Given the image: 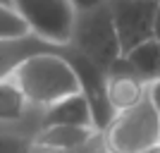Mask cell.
I'll return each instance as SVG.
<instances>
[{
    "mask_svg": "<svg viewBox=\"0 0 160 153\" xmlns=\"http://www.w3.org/2000/svg\"><path fill=\"white\" fill-rule=\"evenodd\" d=\"M98 134L96 127H43L33 134L31 144L53 151H74Z\"/></svg>",
    "mask_w": 160,
    "mask_h": 153,
    "instance_id": "9",
    "label": "cell"
},
{
    "mask_svg": "<svg viewBox=\"0 0 160 153\" xmlns=\"http://www.w3.org/2000/svg\"><path fill=\"white\" fill-rule=\"evenodd\" d=\"M65 58L74 67L81 93L88 100V108H91V115H93V127L98 132H105L112 125L115 115H117L115 108L110 105V98H108V72L103 67H98L96 62H91L86 55L77 53L72 48H67Z\"/></svg>",
    "mask_w": 160,
    "mask_h": 153,
    "instance_id": "6",
    "label": "cell"
},
{
    "mask_svg": "<svg viewBox=\"0 0 160 153\" xmlns=\"http://www.w3.org/2000/svg\"><path fill=\"white\" fill-rule=\"evenodd\" d=\"M108 98L115 113L132 110L148 98V84L141 77H136L124 55L108 69Z\"/></svg>",
    "mask_w": 160,
    "mask_h": 153,
    "instance_id": "7",
    "label": "cell"
},
{
    "mask_svg": "<svg viewBox=\"0 0 160 153\" xmlns=\"http://www.w3.org/2000/svg\"><path fill=\"white\" fill-rule=\"evenodd\" d=\"M158 3L160 0H108L124 55L136 46L155 38Z\"/></svg>",
    "mask_w": 160,
    "mask_h": 153,
    "instance_id": "5",
    "label": "cell"
},
{
    "mask_svg": "<svg viewBox=\"0 0 160 153\" xmlns=\"http://www.w3.org/2000/svg\"><path fill=\"white\" fill-rule=\"evenodd\" d=\"M158 77H160V72H158Z\"/></svg>",
    "mask_w": 160,
    "mask_h": 153,
    "instance_id": "20",
    "label": "cell"
},
{
    "mask_svg": "<svg viewBox=\"0 0 160 153\" xmlns=\"http://www.w3.org/2000/svg\"><path fill=\"white\" fill-rule=\"evenodd\" d=\"M155 38L160 41V3H158V17H155Z\"/></svg>",
    "mask_w": 160,
    "mask_h": 153,
    "instance_id": "17",
    "label": "cell"
},
{
    "mask_svg": "<svg viewBox=\"0 0 160 153\" xmlns=\"http://www.w3.org/2000/svg\"><path fill=\"white\" fill-rule=\"evenodd\" d=\"M93 127V115L84 93H74L43 110L41 127Z\"/></svg>",
    "mask_w": 160,
    "mask_h": 153,
    "instance_id": "8",
    "label": "cell"
},
{
    "mask_svg": "<svg viewBox=\"0 0 160 153\" xmlns=\"http://www.w3.org/2000/svg\"><path fill=\"white\" fill-rule=\"evenodd\" d=\"M12 7L43 43L53 48L72 46L77 24V7L72 0H14Z\"/></svg>",
    "mask_w": 160,
    "mask_h": 153,
    "instance_id": "3",
    "label": "cell"
},
{
    "mask_svg": "<svg viewBox=\"0 0 160 153\" xmlns=\"http://www.w3.org/2000/svg\"><path fill=\"white\" fill-rule=\"evenodd\" d=\"M103 134L110 153H146L160 146V115L146 98L141 105L117 113Z\"/></svg>",
    "mask_w": 160,
    "mask_h": 153,
    "instance_id": "4",
    "label": "cell"
},
{
    "mask_svg": "<svg viewBox=\"0 0 160 153\" xmlns=\"http://www.w3.org/2000/svg\"><path fill=\"white\" fill-rule=\"evenodd\" d=\"M12 79L19 84L31 108H41V110L50 108L67 96L81 93L74 67L69 65L65 53H55V50L27 58L12 72Z\"/></svg>",
    "mask_w": 160,
    "mask_h": 153,
    "instance_id": "1",
    "label": "cell"
},
{
    "mask_svg": "<svg viewBox=\"0 0 160 153\" xmlns=\"http://www.w3.org/2000/svg\"><path fill=\"white\" fill-rule=\"evenodd\" d=\"M69 48L86 55L88 60L103 67L105 72L124 55L108 3L77 12V24H74V36Z\"/></svg>",
    "mask_w": 160,
    "mask_h": 153,
    "instance_id": "2",
    "label": "cell"
},
{
    "mask_svg": "<svg viewBox=\"0 0 160 153\" xmlns=\"http://www.w3.org/2000/svg\"><path fill=\"white\" fill-rule=\"evenodd\" d=\"M148 100H151V105H153L155 110H158V115H160V77L148 84Z\"/></svg>",
    "mask_w": 160,
    "mask_h": 153,
    "instance_id": "15",
    "label": "cell"
},
{
    "mask_svg": "<svg viewBox=\"0 0 160 153\" xmlns=\"http://www.w3.org/2000/svg\"><path fill=\"white\" fill-rule=\"evenodd\" d=\"M33 36L29 24L12 5H0V41H22Z\"/></svg>",
    "mask_w": 160,
    "mask_h": 153,
    "instance_id": "13",
    "label": "cell"
},
{
    "mask_svg": "<svg viewBox=\"0 0 160 153\" xmlns=\"http://www.w3.org/2000/svg\"><path fill=\"white\" fill-rule=\"evenodd\" d=\"M46 50H53V46L43 43L36 36H29L22 41H0V79L12 77V72L27 58L36 53H46Z\"/></svg>",
    "mask_w": 160,
    "mask_h": 153,
    "instance_id": "10",
    "label": "cell"
},
{
    "mask_svg": "<svg viewBox=\"0 0 160 153\" xmlns=\"http://www.w3.org/2000/svg\"><path fill=\"white\" fill-rule=\"evenodd\" d=\"M14 0H0V5H12Z\"/></svg>",
    "mask_w": 160,
    "mask_h": 153,
    "instance_id": "18",
    "label": "cell"
},
{
    "mask_svg": "<svg viewBox=\"0 0 160 153\" xmlns=\"http://www.w3.org/2000/svg\"><path fill=\"white\" fill-rule=\"evenodd\" d=\"M124 58L132 65V69L136 72V77H141L146 84L158 79V72H160V41L158 38H151L146 43L136 46Z\"/></svg>",
    "mask_w": 160,
    "mask_h": 153,
    "instance_id": "12",
    "label": "cell"
},
{
    "mask_svg": "<svg viewBox=\"0 0 160 153\" xmlns=\"http://www.w3.org/2000/svg\"><path fill=\"white\" fill-rule=\"evenodd\" d=\"M146 153H160V146H155V148H151V151H146Z\"/></svg>",
    "mask_w": 160,
    "mask_h": 153,
    "instance_id": "19",
    "label": "cell"
},
{
    "mask_svg": "<svg viewBox=\"0 0 160 153\" xmlns=\"http://www.w3.org/2000/svg\"><path fill=\"white\" fill-rule=\"evenodd\" d=\"M74 7H77V12H81V10H91V7H98L103 5V3H108V0H72Z\"/></svg>",
    "mask_w": 160,
    "mask_h": 153,
    "instance_id": "16",
    "label": "cell"
},
{
    "mask_svg": "<svg viewBox=\"0 0 160 153\" xmlns=\"http://www.w3.org/2000/svg\"><path fill=\"white\" fill-rule=\"evenodd\" d=\"M0 153H31V139L2 132L0 134Z\"/></svg>",
    "mask_w": 160,
    "mask_h": 153,
    "instance_id": "14",
    "label": "cell"
},
{
    "mask_svg": "<svg viewBox=\"0 0 160 153\" xmlns=\"http://www.w3.org/2000/svg\"><path fill=\"white\" fill-rule=\"evenodd\" d=\"M29 108H31V103L27 100L24 91L12 77L0 79V125L22 122L29 115Z\"/></svg>",
    "mask_w": 160,
    "mask_h": 153,
    "instance_id": "11",
    "label": "cell"
}]
</instances>
